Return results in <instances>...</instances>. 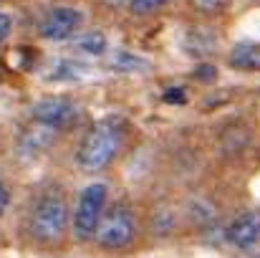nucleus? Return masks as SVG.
Returning <instances> with one entry per match:
<instances>
[{
    "label": "nucleus",
    "instance_id": "ddd939ff",
    "mask_svg": "<svg viewBox=\"0 0 260 258\" xmlns=\"http://www.w3.org/2000/svg\"><path fill=\"white\" fill-rule=\"evenodd\" d=\"M230 3H233V0H187L189 10H192L194 15L205 18V20H215V18L225 15L228 8H230Z\"/></svg>",
    "mask_w": 260,
    "mask_h": 258
},
{
    "label": "nucleus",
    "instance_id": "6e6552de",
    "mask_svg": "<svg viewBox=\"0 0 260 258\" xmlns=\"http://www.w3.org/2000/svg\"><path fill=\"white\" fill-rule=\"evenodd\" d=\"M61 139L58 132L48 129V127H41L36 122H28L20 134H18V152L25 155V157H41L43 152H48L56 142Z\"/></svg>",
    "mask_w": 260,
    "mask_h": 258
},
{
    "label": "nucleus",
    "instance_id": "f03ea898",
    "mask_svg": "<svg viewBox=\"0 0 260 258\" xmlns=\"http://www.w3.org/2000/svg\"><path fill=\"white\" fill-rule=\"evenodd\" d=\"M132 142L134 124L121 114H106L88 124L74 150V162L84 175H104L132 150Z\"/></svg>",
    "mask_w": 260,
    "mask_h": 258
},
{
    "label": "nucleus",
    "instance_id": "39448f33",
    "mask_svg": "<svg viewBox=\"0 0 260 258\" xmlns=\"http://www.w3.org/2000/svg\"><path fill=\"white\" fill-rule=\"evenodd\" d=\"M86 31V13L76 5H53L38 20V36L51 43H66Z\"/></svg>",
    "mask_w": 260,
    "mask_h": 258
},
{
    "label": "nucleus",
    "instance_id": "0eeeda50",
    "mask_svg": "<svg viewBox=\"0 0 260 258\" xmlns=\"http://www.w3.org/2000/svg\"><path fill=\"white\" fill-rule=\"evenodd\" d=\"M225 241L238 251H255L260 246V208L240 210L225 228Z\"/></svg>",
    "mask_w": 260,
    "mask_h": 258
},
{
    "label": "nucleus",
    "instance_id": "7ed1b4c3",
    "mask_svg": "<svg viewBox=\"0 0 260 258\" xmlns=\"http://www.w3.org/2000/svg\"><path fill=\"white\" fill-rule=\"evenodd\" d=\"M142 231H144V220L139 208L129 197H119L106 205V213L91 243H96V248L106 253H124L139 243Z\"/></svg>",
    "mask_w": 260,
    "mask_h": 258
},
{
    "label": "nucleus",
    "instance_id": "20e7f679",
    "mask_svg": "<svg viewBox=\"0 0 260 258\" xmlns=\"http://www.w3.org/2000/svg\"><path fill=\"white\" fill-rule=\"evenodd\" d=\"M109 203H111V187L104 180L88 182L79 192V197L71 203V236L79 243L93 241L96 228H99Z\"/></svg>",
    "mask_w": 260,
    "mask_h": 258
},
{
    "label": "nucleus",
    "instance_id": "f257e3e1",
    "mask_svg": "<svg viewBox=\"0 0 260 258\" xmlns=\"http://www.w3.org/2000/svg\"><path fill=\"white\" fill-rule=\"evenodd\" d=\"M23 233L38 248H58L71 236V197L61 182H43L33 190L23 215Z\"/></svg>",
    "mask_w": 260,
    "mask_h": 258
},
{
    "label": "nucleus",
    "instance_id": "2eb2a0df",
    "mask_svg": "<svg viewBox=\"0 0 260 258\" xmlns=\"http://www.w3.org/2000/svg\"><path fill=\"white\" fill-rule=\"evenodd\" d=\"M10 205H13V190H10V185L0 177V215H5V213L10 210Z\"/></svg>",
    "mask_w": 260,
    "mask_h": 258
},
{
    "label": "nucleus",
    "instance_id": "423d86ee",
    "mask_svg": "<svg viewBox=\"0 0 260 258\" xmlns=\"http://www.w3.org/2000/svg\"><path fill=\"white\" fill-rule=\"evenodd\" d=\"M79 117V104L71 96H43L30 106V117L28 122H36L41 127H48L58 134H63L66 129L74 127Z\"/></svg>",
    "mask_w": 260,
    "mask_h": 258
},
{
    "label": "nucleus",
    "instance_id": "4468645a",
    "mask_svg": "<svg viewBox=\"0 0 260 258\" xmlns=\"http://www.w3.org/2000/svg\"><path fill=\"white\" fill-rule=\"evenodd\" d=\"M13 31H15V18H13L8 10H3V8H0V48H5V46H8V41H10Z\"/></svg>",
    "mask_w": 260,
    "mask_h": 258
},
{
    "label": "nucleus",
    "instance_id": "9b49d317",
    "mask_svg": "<svg viewBox=\"0 0 260 258\" xmlns=\"http://www.w3.org/2000/svg\"><path fill=\"white\" fill-rule=\"evenodd\" d=\"M187 46L194 56H210V53L217 51V36L210 28H192Z\"/></svg>",
    "mask_w": 260,
    "mask_h": 258
},
{
    "label": "nucleus",
    "instance_id": "1a4fd4ad",
    "mask_svg": "<svg viewBox=\"0 0 260 258\" xmlns=\"http://www.w3.org/2000/svg\"><path fill=\"white\" fill-rule=\"evenodd\" d=\"M228 66L240 74H260V41H238L228 51Z\"/></svg>",
    "mask_w": 260,
    "mask_h": 258
},
{
    "label": "nucleus",
    "instance_id": "f8f14e48",
    "mask_svg": "<svg viewBox=\"0 0 260 258\" xmlns=\"http://www.w3.org/2000/svg\"><path fill=\"white\" fill-rule=\"evenodd\" d=\"M76 48L86 56H104L106 48H109V41L101 31H84L79 38H76Z\"/></svg>",
    "mask_w": 260,
    "mask_h": 258
},
{
    "label": "nucleus",
    "instance_id": "9d476101",
    "mask_svg": "<svg viewBox=\"0 0 260 258\" xmlns=\"http://www.w3.org/2000/svg\"><path fill=\"white\" fill-rule=\"evenodd\" d=\"M174 0H129L126 3V13L137 20H147V18H154L159 15L162 10H167Z\"/></svg>",
    "mask_w": 260,
    "mask_h": 258
},
{
    "label": "nucleus",
    "instance_id": "dca6fc26",
    "mask_svg": "<svg viewBox=\"0 0 260 258\" xmlns=\"http://www.w3.org/2000/svg\"><path fill=\"white\" fill-rule=\"evenodd\" d=\"M253 3H260V0H253Z\"/></svg>",
    "mask_w": 260,
    "mask_h": 258
},
{
    "label": "nucleus",
    "instance_id": "f3484780",
    "mask_svg": "<svg viewBox=\"0 0 260 258\" xmlns=\"http://www.w3.org/2000/svg\"><path fill=\"white\" fill-rule=\"evenodd\" d=\"M0 3H5V0H0Z\"/></svg>",
    "mask_w": 260,
    "mask_h": 258
}]
</instances>
